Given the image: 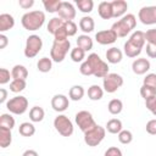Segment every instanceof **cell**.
<instances>
[{"label":"cell","instance_id":"obj_50","mask_svg":"<svg viewBox=\"0 0 156 156\" xmlns=\"http://www.w3.org/2000/svg\"><path fill=\"white\" fill-rule=\"evenodd\" d=\"M146 55L150 58H156V45L152 44H146Z\"/></svg>","mask_w":156,"mask_h":156},{"label":"cell","instance_id":"obj_9","mask_svg":"<svg viewBox=\"0 0 156 156\" xmlns=\"http://www.w3.org/2000/svg\"><path fill=\"white\" fill-rule=\"evenodd\" d=\"M74 121L77 123V126L79 127V129L85 133L88 130H90L91 128H94L96 126L94 118H93V115L89 112V111H79L76 113V117H74Z\"/></svg>","mask_w":156,"mask_h":156},{"label":"cell","instance_id":"obj_20","mask_svg":"<svg viewBox=\"0 0 156 156\" xmlns=\"http://www.w3.org/2000/svg\"><path fill=\"white\" fill-rule=\"evenodd\" d=\"M65 20H62L61 17H52L50 21H49V23H48V26H46V30L50 33V34H55L61 27H63L65 26Z\"/></svg>","mask_w":156,"mask_h":156},{"label":"cell","instance_id":"obj_18","mask_svg":"<svg viewBox=\"0 0 156 156\" xmlns=\"http://www.w3.org/2000/svg\"><path fill=\"white\" fill-rule=\"evenodd\" d=\"M15 26V18L10 13H1L0 15V32H6L13 28Z\"/></svg>","mask_w":156,"mask_h":156},{"label":"cell","instance_id":"obj_39","mask_svg":"<svg viewBox=\"0 0 156 156\" xmlns=\"http://www.w3.org/2000/svg\"><path fill=\"white\" fill-rule=\"evenodd\" d=\"M118 140L121 144H130L132 140H133V134L130 130H127V129H122L119 133H118Z\"/></svg>","mask_w":156,"mask_h":156},{"label":"cell","instance_id":"obj_53","mask_svg":"<svg viewBox=\"0 0 156 156\" xmlns=\"http://www.w3.org/2000/svg\"><path fill=\"white\" fill-rule=\"evenodd\" d=\"M6 99H7V90L1 88L0 89V104H4L6 101Z\"/></svg>","mask_w":156,"mask_h":156},{"label":"cell","instance_id":"obj_11","mask_svg":"<svg viewBox=\"0 0 156 156\" xmlns=\"http://www.w3.org/2000/svg\"><path fill=\"white\" fill-rule=\"evenodd\" d=\"M138 18L143 24H156V6H144L138 12Z\"/></svg>","mask_w":156,"mask_h":156},{"label":"cell","instance_id":"obj_30","mask_svg":"<svg viewBox=\"0 0 156 156\" xmlns=\"http://www.w3.org/2000/svg\"><path fill=\"white\" fill-rule=\"evenodd\" d=\"M107 110L111 115H118L123 110V102L119 99H112L107 105Z\"/></svg>","mask_w":156,"mask_h":156},{"label":"cell","instance_id":"obj_4","mask_svg":"<svg viewBox=\"0 0 156 156\" xmlns=\"http://www.w3.org/2000/svg\"><path fill=\"white\" fill-rule=\"evenodd\" d=\"M71 49V43L69 40H54L51 50H50V58L54 62H62L68 52V50Z\"/></svg>","mask_w":156,"mask_h":156},{"label":"cell","instance_id":"obj_1","mask_svg":"<svg viewBox=\"0 0 156 156\" xmlns=\"http://www.w3.org/2000/svg\"><path fill=\"white\" fill-rule=\"evenodd\" d=\"M44 22H45V13L39 10L26 12L21 18V23H22L23 28L27 30H30V32L40 29L43 27Z\"/></svg>","mask_w":156,"mask_h":156},{"label":"cell","instance_id":"obj_27","mask_svg":"<svg viewBox=\"0 0 156 156\" xmlns=\"http://www.w3.org/2000/svg\"><path fill=\"white\" fill-rule=\"evenodd\" d=\"M122 128H123V126H122L121 119H118V118H111L110 121H107L105 129L108 133H111V134H118L122 130Z\"/></svg>","mask_w":156,"mask_h":156},{"label":"cell","instance_id":"obj_6","mask_svg":"<svg viewBox=\"0 0 156 156\" xmlns=\"http://www.w3.org/2000/svg\"><path fill=\"white\" fill-rule=\"evenodd\" d=\"M43 48V40L39 35L37 34H32L27 38L26 40V46H24V56L28 58H33L35 57L39 51Z\"/></svg>","mask_w":156,"mask_h":156},{"label":"cell","instance_id":"obj_17","mask_svg":"<svg viewBox=\"0 0 156 156\" xmlns=\"http://www.w3.org/2000/svg\"><path fill=\"white\" fill-rule=\"evenodd\" d=\"M111 5H112V12H113L115 18L124 16V13L127 12L128 4L124 0H113V1H111Z\"/></svg>","mask_w":156,"mask_h":156},{"label":"cell","instance_id":"obj_52","mask_svg":"<svg viewBox=\"0 0 156 156\" xmlns=\"http://www.w3.org/2000/svg\"><path fill=\"white\" fill-rule=\"evenodd\" d=\"M7 43H9V39H7V37L5 35V34H0V49H5L6 48V45H7Z\"/></svg>","mask_w":156,"mask_h":156},{"label":"cell","instance_id":"obj_2","mask_svg":"<svg viewBox=\"0 0 156 156\" xmlns=\"http://www.w3.org/2000/svg\"><path fill=\"white\" fill-rule=\"evenodd\" d=\"M135 26H136L135 16L133 13H127L121 20L115 22L112 24L111 29L116 33V35L118 38H123V37H127V34H129L132 32V29L135 28Z\"/></svg>","mask_w":156,"mask_h":156},{"label":"cell","instance_id":"obj_51","mask_svg":"<svg viewBox=\"0 0 156 156\" xmlns=\"http://www.w3.org/2000/svg\"><path fill=\"white\" fill-rule=\"evenodd\" d=\"M18 4H20V6L22 9H26L27 10V9H30L34 5V0H20Z\"/></svg>","mask_w":156,"mask_h":156},{"label":"cell","instance_id":"obj_3","mask_svg":"<svg viewBox=\"0 0 156 156\" xmlns=\"http://www.w3.org/2000/svg\"><path fill=\"white\" fill-rule=\"evenodd\" d=\"M85 61L90 65L93 76H95L96 78H105L108 74V65L105 61H102L98 54L93 52L88 55Z\"/></svg>","mask_w":156,"mask_h":156},{"label":"cell","instance_id":"obj_5","mask_svg":"<svg viewBox=\"0 0 156 156\" xmlns=\"http://www.w3.org/2000/svg\"><path fill=\"white\" fill-rule=\"evenodd\" d=\"M106 129L99 124H96L94 128L84 133V143L88 146H98L105 138Z\"/></svg>","mask_w":156,"mask_h":156},{"label":"cell","instance_id":"obj_16","mask_svg":"<svg viewBox=\"0 0 156 156\" xmlns=\"http://www.w3.org/2000/svg\"><path fill=\"white\" fill-rule=\"evenodd\" d=\"M98 13L102 20H110L113 17L111 1H101L98 6Z\"/></svg>","mask_w":156,"mask_h":156},{"label":"cell","instance_id":"obj_23","mask_svg":"<svg viewBox=\"0 0 156 156\" xmlns=\"http://www.w3.org/2000/svg\"><path fill=\"white\" fill-rule=\"evenodd\" d=\"M79 28H80V30H83L84 33H90V32H93L94 28H95V22H94V20H93V17H90V16H84V17H82L80 21H79Z\"/></svg>","mask_w":156,"mask_h":156},{"label":"cell","instance_id":"obj_8","mask_svg":"<svg viewBox=\"0 0 156 156\" xmlns=\"http://www.w3.org/2000/svg\"><path fill=\"white\" fill-rule=\"evenodd\" d=\"M6 108L10 111V113L23 115L28 108V100L26 96H22V95L13 96L6 102Z\"/></svg>","mask_w":156,"mask_h":156},{"label":"cell","instance_id":"obj_21","mask_svg":"<svg viewBox=\"0 0 156 156\" xmlns=\"http://www.w3.org/2000/svg\"><path fill=\"white\" fill-rule=\"evenodd\" d=\"M77 46L83 49L85 52L93 49V39L88 35V34H82L78 35L77 38Z\"/></svg>","mask_w":156,"mask_h":156},{"label":"cell","instance_id":"obj_13","mask_svg":"<svg viewBox=\"0 0 156 156\" xmlns=\"http://www.w3.org/2000/svg\"><path fill=\"white\" fill-rule=\"evenodd\" d=\"M68 105H69V100L63 94H56L51 99V107L56 112H63V111H66L68 108Z\"/></svg>","mask_w":156,"mask_h":156},{"label":"cell","instance_id":"obj_40","mask_svg":"<svg viewBox=\"0 0 156 156\" xmlns=\"http://www.w3.org/2000/svg\"><path fill=\"white\" fill-rule=\"evenodd\" d=\"M140 95L145 100H147L150 98H155L156 96V89L152 88V87H149V85H144L143 84L141 88H140Z\"/></svg>","mask_w":156,"mask_h":156},{"label":"cell","instance_id":"obj_35","mask_svg":"<svg viewBox=\"0 0 156 156\" xmlns=\"http://www.w3.org/2000/svg\"><path fill=\"white\" fill-rule=\"evenodd\" d=\"M61 4H62L61 0H44V1H43L44 9H45L48 12H50V13L58 12V9H60Z\"/></svg>","mask_w":156,"mask_h":156},{"label":"cell","instance_id":"obj_45","mask_svg":"<svg viewBox=\"0 0 156 156\" xmlns=\"http://www.w3.org/2000/svg\"><path fill=\"white\" fill-rule=\"evenodd\" d=\"M66 23V22H65ZM54 40H58V41H61V40H67V38H68V34H67V32H66V28H65V26L63 27H61L55 34H54Z\"/></svg>","mask_w":156,"mask_h":156},{"label":"cell","instance_id":"obj_28","mask_svg":"<svg viewBox=\"0 0 156 156\" xmlns=\"http://www.w3.org/2000/svg\"><path fill=\"white\" fill-rule=\"evenodd\" d=\"M128 40H129L130 43H133L134 45L139 46L140 49H143L144 45H145V41H146V39H145V33L141 32V30H135V32L130 35V38H129Z\"/></svg>","mask_w":156,"mask_h":156},{"label":"cell","instance_id":"obj_31","mask_svg":"<svg viewBox=\"0 0 156 156\" xmlns=\"http://www.w3.org/2000/svg\"><path fill=\"white\" fill-rule=\"evenodd\" d=\"M44 116H45V112L39 106H34L29 111V119L32 122H41L44 119Z\"/></svg>","mask_w":156,"mask_h":156},{"label":"cell","instance_id":"obj_36","mask_svg":"<svg viewBox=\"0 0 156 156\" xmlns=\"http://www.w3.org/2000/svg\"><path fill=\"white\" fill-rule=\"evenodd\" d=\"M0 127L11 130L15 127V118L10 113H2L0 116Z\"/></svg>","mask_w":156,"mask_h":156},{"label":"cell","instance_id":"obj_32","mask_svg":"<svg viewBox=\"0 0 156 156\" xmlns=\"http://www.w3.org/2000/svg\"><path fill=\"white\" fill-rule=\"evenodd\" d=\"M37 68H38L39 72H43V73L50 72L51 68H52V60L49 58V57H41V58H39V61L37 63Z\"/></svg>","mask_w":156,"mask_h":156},{"label":"cell","instance_id":"obj_38","mask_svg":"<svg viewBox=\"0 0 156 156\" xmlns=\"http://www.w3.org/2000/svg\"><path fill=\"white\" fill-rule=\"evenodd\" d=\"M26 80L22 79H12L10 83V90L12 93H20L26 89Z\"/></svg>","mask_w":156,"mask_h":156},{"label":"cell","instance_id":"obj_42","mask_svg":"<svg viewBox=\"0 0 156 156\" xmlns=\"http://www.w3.org/2000/svg\"><path fill=\"white\" fill-rule=\"evenodd\" d=\"M11 78H12V76H11V72H10L9 69H6V68H0V84H1V85L9 83Z\"/></svg>","mask_w":156,"mask_h":156},{"label":"cell","instance_id":"obj_41","mask_svg":"<svg viewBox=\"0 0 156 156\" xmlns=\"http://www.w3.org/2000/svg\"><path fill=\"white\" fill-rule=\"evenodd\" d=\"M65 28H66V32H67L68 37L76 35V33H77V30H78V27H77V24H76L73 21H66Z\"/></svg>","mask_w":156,"mask_h":156},{"label":"cell","instance_id":"obj_15","mask_svg":"<svg viewBox=\"0 0 156 156\" xmlns=\"http://www.w3.org/2000/svg\"><path fill=\"white\" fill-rule=\"evenodd\" d=\"M151 65H150V61L145 57H140V58H135L132 63V69L135 74L138 76H141V74H145L149 69H150Z\"/></svg>","mask_w":156,"mask_h":156},{"label":"cell","instance_id":"obj_14","mask_svg":"<svg viewBox=\"0 0 156 156\" xmlns=\"http://www.w3.org/2000/svg\"><path fill=\"white\" fill-rule=\"evenodd\" d=\"M57 13H58V17H61L65 21H73V18L76 17V9L71 2L62 1Z\"/></svg>","mask_w":156,"mask_h":156},{"label":"cell","instance_id":"obj_10","mask_svg":"<svg viewBox=\"0 0 156 156\" xmlns=\"http://www.w3.org/2000/svg\"><path fill=\"white\" fill-rule=\"evenodd\" d=\"M123 85V78L122 76L117 73H108L105 78H102V88L106 93H115Z\"/></svg>","mask_w":156,"mask_h":156},{"label":"cell","instance_id":"obj_29","mask_svg":"<svg viewBox=\"0 0 156 156\" xmlns=\"http://www.w3.org/2000/svg\"><path fill=\"white\" fill-rule=\"evenodd\" d=\"M18 133L22 135V136H33L34 133H35V127L33 123H29V122H23L20 124V128H18Z\"/></svg>","mask_w":156,"mask_h":156},{"label":"cell","instance_id":"obj_22","mask_svg":"<svg viewBox=\"0 0 156 156\" xmlns=\"http://www.w3.org/2000/svg\"><path fill=\"white\" fill-rule=\"evenodd\" d=\"M12 79H22L26 80L28 77V71L23 65H15L11 69Z\"/></svg>","mask_w":156,"mask_h":156},{"label":"cell","instance_id":"obj_47","mask_svg":"<svg viewBox=\"0 0 156 156\" xmlns=\"http://www.w3.org/2000/svg\"><path fill=\"white\" fill-rule=\"evenodd\" d=\"M79 72H80L83 76H93V72H91L90 65H89L87 61L82 62V65H80V67H79Z\"/></svg>","mask_w":156,"mask_h":156},{"label":"cell","instance_id":"obj_25","mask_svg":"<svg viewBox=\"0 0 156 156\" xmlns=\"http://www.w3.org/2000/svg\"><path fill=\"white\" fill-rule=\"evenodd\" d=\"M123 50H124V54L128 57H132L133 58V57H136L138 55H140V52H141L143 49H140L139 46H136L133 43H130L129 40H127L124 43V45H123Z\"/></svg>","mask_w":156,"mask_h":156},{"label":"cell","instance_id":"obj_7","mask_svg":"<svg viewBox=\"0 0 156 156\" xmlns=\"http://www.w3.org/2000/svg\"><path fill=\"white\" fill-rule=\"evenodd\" d=\"M54 127L58 132V134H61L62 136H71L74 130L72 121L65 115H58L57 117H55Z\"/></svg>","mask_w":156,"mask_h":156},{"label":"cell","instance_id":"obj_44","mask_svg":"<svg viewBox=\"0 0 156 156\" xmlns=\"http://www.w3.org/2000/svg\"><path fill=\"white\" fill-rule=\"evenodd\" d=\"M143 84L144 85L152 87V88L156 89V73H149V74H146V77L144 78Z\"/></svg>","mask_w":156,"mask_h":156},{"label":"cell","instance_id":"obj_49","mask_svg":"<svg viewBox=\"0 0 156 156\" xmlns=\"http://www.w3.org/2000/svg\"><path fill=\"white\" fill-rule=\"evenodd\" d=\"M146 132L151 135H156V118L155 119H150L146 123Z\"/></svg>","mask_w":156,"mask_h":156},{"label":"cell","instance_id":"obj_24","mask_svg":"<svg viewBox=\"0 0 156 156\" xmlns=\"http://www.w3.org/2000/svg\"><path fill=\"white\" fill-rule=\"evenodd\" d=\"M11 143H12V134H11V130L0 127V146H1L2 149H6V147H9V146L11 145Z\"/></svg>","mask_w":156,"mask_h":156},{"label":"cell","instance_id":"obj_33","mask_svg":"<svg viewBox=\"0 0 156 156\" xmlns=\"http://www.w3.org/2000/svg\"><path fill=\"white\" fill-rule=\"evenodd\" d=\"M84 88L82 85H73L71 89H69V93H68V96L71 100L73 101H79L83 96H84Z\"/></svg>","mask_w":156,"mask_h":156},{"label":"cell","instance_id":"obj_26","mask_svg":"<svg viewBox=\"0 0 156 156\" xmlns=\"http://www.w3.org/2000/svg\"><path fill=\"white\" fill-rule=\"evenodd\" d=\"M104 96V89L101 87H99L98 84H93L89 87L88 89V98L93 101H98L100 99H102Z\"/></svg>","mask_w":156,"mask_h":156},{"label":"cell","instance_id":"obj_48","mask_svg":"<svg viewBox=\"0 0 156 156\" xmlns=\"http://www.w3.org/2000/svg\"><path fill=\"white\" fill-rule=\"evenodd\" d=\"M104 156H123V155H122L121 149H118L117 146H111L105 151Z\"/></svg>","mask_w":156,"mask_h":156},{"label":"cell","instance_id":"obj_43","mask_svg":"<svg viewBox=\"0 0 156 156\" xmlns=\"http://www.w3.org/2000/svg\"><path fill=\"white\" fill-rule=\"evenodd\" d=\"M145 39H146L147 44L156 45V28L147 29V30L145 32Z\"/></svg>","mask_w":156,"mask_h":156},{"label":"cell","instance_id":"obj_37","mask_svg":"<svg viewBox=\"0 0 156 156\" xmlns=\"http://www.w3.org/2000/svg\"><path fill=\"white\" fill-rule=\"evenodd\" d=\"M69 56H71V60L73 62H82L84 58H85V51L80 48H74L71 50L69 52Z\"/></svg>","mask_w":156,"mask_h":156},{"label":"cell","instance_id":"obj_54","mask_svg":"<svg viewBox=\"0 0 156 156\" xmlns=\"http://www.w3.org/2000/svg\"><path fill=\"white\" fill-rule=\"evenodd\" d=\"M22 156H38V152L35 151V150H26L23 154H22Z\"/></svg>","mask_w":156,"mask_h":156},{"label":"cell","instance_id":"obj_12","mask_svg":"<svg viewBox=\"0 0 156 156\" xmlns=\"http://www.w3.org/2000/svg\"><path fill=\"white\" fill-rule=\"evenodd\" d=\"M117 35L112 29H105V30H100L95 34V40L101 44V45H108V44H113L117 40Z\"/></svg>","mask_w":156,"mask_h":156},{"label":"cell","instance_id":"obj_34","mask_svg":"<svg viewBox=\"0 0 156 156\" xmlns=\"http://www.w3.org/2000/svg\"><path fill=\"white\" fill-rule=\"evenodd\" d=\"M76 5H77L78 10L83 13H89L94 9V1L93 0H77Z\"/></svg>","mask_w":156,"mask_h":156},{"label":"cell","instance_id":"obj_19","mask_svg":"<svg viewBox=\"0 0 156 156\" xmlns=\"http://www.w3.org/2000/svg\"><path fill=\"white\" fill-rule=\"evenodd\" d=\"M106 58H107V62H110V63H119L123 58V52L118 48L112 46V48L107 49Z\"/></svg>","mask_w":156,"mask_h":156},{"label":"cell","instance_id":"obj_46","mask_svg":"<svg viewBox=\"0 0 156 156\" xmlns=\"http://www.w3.org/2000/svg\"><path fill=\"white\" fill-rule=\"evenodd\" d=\"M145 106H146V108H147L154 116H156V96L145 100Z\"/></svg>","mask_w":156,"mask_h":156}]
</instances>
